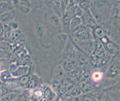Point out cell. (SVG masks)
Instances as JSON below:
<instances>
[{
    "label": "cell",
    "mask_w": 120,
    "mask_h": 101,
    "mask_svg": "<svg viewBox=\"0 0 120 101\" xmlns=\"http://www.w3.org/2000/svg\"><path fill=\"white\" fill-rule=\"evenodd\" d=\"M29 68L28 66H21L14 69L12 71L11 75H12V76L15 78H21L23 76V75H26V74L29 73Z\"/></svg>",
    "instance_id": "1"
},
{
    "label": "cell",
    "mask_w": 120,
    "mask_h": 101,
    "mask_svg": "<svg viewBox=\"0 0 120 101\" xmlns=\"http://www.w3.org/2000/svg\"><path fill=\"white\" fill-rule=\"evenodd\" d=\"M16 16V11L14 9L4 13L2 15H0V21L4 23H10Z\"/></svg>",
    "instance_id": "2"
},
{
    "label": "cell",
    "mask_w": 120,
    "mask_h": 101,
    "mask_svg": "<svg viewBox=\"0 0 120 101\" xmlns=\"http://www.w3.org/2000/svg\"><path fill=\"white\" fill-rule=\"evenodd\" d=\"M14 9V6L10 2H0V15Z\"/></svg>",
    "instance_id": "3"
},
{
    "label": "cell",
    "mask_w": 120,
    "mask_h": 101,
    "mask_svg": "<svg viewBox=\"0 0 120 101\" xmlns=\"http://www.w3.org/2000/svg\"><path fill=\"white\" fill-rule=\"evenodd\" d=\"M76 65H77V63L75 62V61L72 60V59H69V60H67L64 62L63 69L66 71H70L75 68Z\"/></svg>",
    "instance_id": "4"
},
{
    "label": "cell",
    "mask_w": 120,
    "mask_h": 101,
    "mask_svg": "<svg viewBox=\"0 0 120 101\" xmlns=\"http://www.w3.org/2000/svg\"><path fill=\"white\" fill-rule=\"evenodd\" d=\"M81 23V19L78 17V16H75V17H73L70 20V29L71 31L74 30L75 28H77L79 25Z\"/></svg>",
    "instance_id": "5"
},
{
    "label": "cell",
    "mask_w": 120,
    "mask_h": 101,
    "mask_svg": "<svg viewBox=\"0 0 120 101\" xmlns=\"http://www.w3.org/2000/svg\"><path fill=\"white\" fill-rule=\"evenodd\" d=\"M16 97H17V93H8L6 95L0 98V101H13L16 100Z\"/></svg>",
    "instance_id": "6"
},
{
    "label": "cell",
    "mask_w": 120,
    "mask_h": 101,
    "mask_svg": "<svg viewBox=\"0 0 120 101\" xmlns=\"http://www.w3.org/2000/svg\"><path fill=\"white\" fill-rule=\"evenodd\" d=\"M70 20L71 19L70 18V15L68 13H66L65 15L63 17V26H64V28L65 29H70Z\"/></svg>",
    "instance_id": "7"
},
{
    "label": "cell",
    "mask_w": 120,
    "mask_h": 101,
    "mask_svg": "<svg viewBox=\"0 0 120 101\" xmlns=\"http://www.w3.org/2000/svg\"><path fill=\"white\" fill-rule=\"evenodd\" d=\"M18 9L19 10L20 12L24 14H27L30 12L31 9L30 7H27V6H23V5H18Z\"/></svg>",
    "instance_id": "8"
},
{
    "label": "cell",
    "mask_w": 120,
    "mask_h": 101,
    "mask_svg": "<svg viewBox=\"0 0 120 101\" xmlns=\"http://www.w3.org/2000/svg\"><path fill=\"white\" fill-rule=\"evenodd\" d=\"M20 34H21V32L19 31L14 30V31H13L11 32V34L9 36V39H11V41H16L19 37Z\"/></svg>",
    "instance_id": "9"
},
{
    "label": "cell",
    "mask_w": 120,
    "mask_h": 101,
    "mask_svg": "<svg viewBox=\"0 0 120 101\" xmlns=\"http://www.w3.org/2000/svg\"><path fill=\"white\" fill-rule=\"evenodd\" d=\"M35 30H36V32L37 33L38 35H39L40 36H43V32H44V28L43 27V25L41 23H38L36 27H35Z\"/></svg>",
    "instance_id": "10"
},
{
    "label": "cell",
    "mask_w": 120,
    "mask_h": 101,
    "mask_svg": "<svg viewBox=\"0 0 120 101\" xmlns=\"http://www.w3.org/2000/svg\"><path fill=\"white\" fill-rule=\"evenodd\" d=\"M43 95L44 96L46 97V98H51V97H53V91L49 88L47 87L44 90H43Z\"/></svg>",
    "instance_id": "11"
},
{
    "label": "cell",
    "mask_w": 120,
    "mask_h": 101,
    "mask_svg": "<svg viewBox=\"0 0 120 101\" xmlns=\"http://www.w3.org/2000/svg\"><path fill=\"white\" fill-rule=\"evenodd\" d=\"M80 70L77 68H75L74 69L69 71V75H70V76L72 78H78V76L80 75Z\"/></svg>",
    "instance_id": "12"
},
{
    "label": "cell",
    "mask_w": 120,
    "mask_h": 101,
    "mask_svg": "<svg viewBox=\"0 0 120 101\" xmlns=\"http://www.w3.org/2000/svg\"><path fill=\"white\" fill-rule=\"evenodd\" d=\"M29 80H30V78H29V77L28 76V75H23V76L20 78L19 81H20V83L22 85H26L27 83H29Z\"/></svg>",
    "instance_id": "13"
},
{
    "label": "cell",
    "mask_w": 120,
    "mask_h": 101,
    "mask_svg": "<svg viewBox=\"0 0 120 101\" xmlns=\"http://www.w3.org/2000/svg\"><path fill=\"white\" fill-rule=\"evenodd\" d=\"M10 77V73H9L8 71H4V72H2L0 75V79L2 81H7L9 79V78Z\"/></svg>",
    "instance_id": "14"
},
{
    "label": "cell",
    "mask_w": 120,
    "mask_h": 101,
    "mask_svg": "<svg viewBox=\"0 0 120 101\" xmlns=\"http://www.w3.org/2000/svg\"><path fill=\"white\" fill-rule=\"evenodd\" d=\"M51 20L52 21V23L55 25V26H58L60 24V20H59V18L56 16V15H53L51 17Z\"/></svg>",
    "instance_id": "15"
},
{
    "label": "cell",
    "mask_w": 120,
    "mask_h": 101,
    "mask_svg": "<svg viewBox=\"0 0 120 101\" xmlns=\"http://www.w3.org/2000/svg\"><path fill=\"white\" fill-rule=\"evenodd\" d=\"M80 94H81V91H80V88H78V87H75V88H73V90H72V95H73V96L78 97Z\"/></svg>",
    "instance_id": "16"
},
{
    "label": "cell",
    "mask_w": 120,
    "mask_h": 101,
    "mask_svg": "<svg viewBox=\"0 0 120 101\" xmlns=\"http://www.w3.org/2000/svg\"><path fill=\"white\" fill-rule=\"evenodd\" d=\"M19 5H23V6L30 7V5H31L30 0H19Z\"/></svg>",
    "instance_id": "17"
},
{
    "label": "cell",
    "mask_w": 120,
    "mask_h": 101,
    "mask_svg": "<svg viewBox=\"0 0 120 101\" xmlns=\"http://www.w3.org/2000/svg\"><path fill=\"white\" fill-rule=\"evenodd\" d=\"M63 68H62V66H59L58 67V73H57V78H62V77L63 76Z\"/></svg>",
    "instance_id": "18"
},
{
    "label": "cell",
    "mask_w": 120,
    "mask_h": 101,
    "mask_svg": "<svg viewBox=\"0 0 120 101\" xmlns=\"http://www.w3.org/2000/svg\"><path fill=\"white\" fill-rule=\"evenodd\" d=\"M34 86H35V81H34V79H30L29 81V83H28L27 85H26V87L28 89H29V88H33Z\"/></svg>",
    "instance_id": "19"
},
{
    "label": "cell",
    "mask_w": 120,
    "mask_h": 101,
    "mask_svg": "<svg viewBox=\"0 0 120 101\" xmlns=\"http://www.w3.org/2000/svg\"><path fill=\"white\" fill-rule=\"evenodd\" d=\"M7 94H8V89L6 88L5 87H2L1 92H0V96H1V97L6 95Z\"/></svg>",
    "instance_id": "20"
},
{
    "label": "cell",
    "mask_w": 120,
    "mask_h": 101,
    "mask_svg": "<svg viewBox=\"0 0 120 101\" xmlns=\"http://www.w3.org/2000/svg\"><path fill=\"white\" fill-rule=\"evenodd\" d=\"M9 26L10 29H11L14 31V30H16L18 28V23L16 22H10Z\"/></svg>",
    "instance_id": "21"
},
{
    "label": "cell",
    "mask_w": 120,
    "mask_h": 101,
    "mask_svg": "<svg viewBox=\"0 0 120 101\" xmlns=\"http://www.w3.org/2000/svg\"><path fill=\"white\" fill-rule=\"evenodd\" d=\"M79 13H80V14H81V15L82 14V12L81 9H80L79 7H75V9H74V14H75V15L76 16H80V14H79Z\"/></svg>",
    "instance_id": "22"
},
{
    "label": "cell",
    "mask_w": 120,
    "mask_h": 101,
    "mask_svg": "<svg viewBox=\"0 0 120 101\" xmlns=\"http://www.w3.org/2000/svg\"><path fill=\"white\" fill-rule=\"evenodd\" d=\"M58 38L60 40V41L65 43L67 41V39H68V36L65 35V34H60V35L58 36Z\"/></svg>",
    "instance_id": "23"
},
{
    "label": "cell",
    "mask_w": 120,
    "mask_h": 101,
    "mask_svg": "<svg viewBox=\"0 0 120 101\" xmlns=\"http://www.w3.org/2000/svg\"><path fill=\"white\" fill-rule=\"evenodd\" d=\"M4 34V25L0 21V36H2Z\"/></svg>",
    "instance_id": "24"
},
{
    "label": "cell",
    "mask_w": 120,
    "mask_h": 101,
    "mask_svg": "<svg viewBox=\"0 0 120 101\" xmlns=\"http://www.w3.org/2000/svg\"><path fill=\"white\" fill-rule=\"evenodd\" d=\"M13 101H19V100H18V99H16V100H13Z\"/></svg>",
    "instance_id": "25"
},
{
    "label": "cell",
    "mask_w": 120,
    "mask_h": 101,
    "mask_svg": "<svg viewBox=\"0 0 120 101\" xmlns=\"http://www.w3.org/2000/svg\"><path fill=\"white\" fill-rule=\"evenodd\" d=\"M0 92H1V88H0Z\"/></svg>",
    "instance_id": "26"
}]
</instances>
